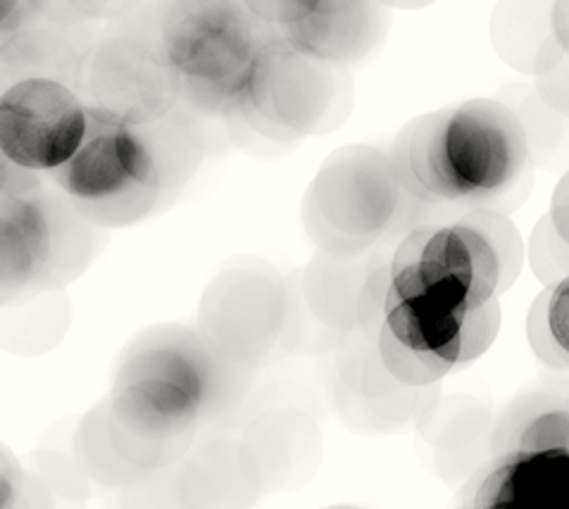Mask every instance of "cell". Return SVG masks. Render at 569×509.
I'll use <instances>...</instances> for the list:
<instances>
[{
	"instance_id": "6da1fadb",
	"label": "cell",
	"mask_w": 569,
	"mask_h": 509,
	"mask_svg": "<svg viewBox=\"0 0 569 509\" xmlns=\"http://www.w3.org/2000/svg\"><path fill=\"white\" fill-rule=\"evenodd\" d=\"M233 365L200 331L158 327L131 343L117 367L108 410L148 443L187 448L198 423L231 393Z\"/></svg>"
},
{
	"instance_id": "7a4b0ae2",
	"label": "cell",
	"mask_w": 569,
	"mask_h": 509,
	"mask_svg": "<svg viewBox=\"0 0 569 509\" xmlns=\"http://www.w3.org/2000/svg\"><path fill=\"white\" fill-rule=\"evenodd\" d=\"M525 258V241L510 219L475 208L453 224L429 222L400 236L391 252V291L477 310L510 291Z\"/></svg>"
},
{
	"instance_id": "3957f363",
	"label": "cell",
	"mask_w": 569,
	"mask_h": 509,
	"mask_svg": "<svg viewBox=\"0 0 569 509\" xmlns=\"http://www.w3.org/2000/svg\"><path fill=\"white\" fill-rule=\"evenodd\" d=\"M431 208L400 189L387 150L356 143L333 150L317 169L303 222L320 250L360 255L429 224Z\"/></svg>"
},
{
	"instance_id": "277c9868",
	"label": "cell",
	"mask_w": 569,
	"mask_h": 509,
	"mask_svg": "<svg viewBox=\"0 0 569 509\" xmlns=\"http://www.w3.org/2000/svg\"><path fill=\"white\" fill-rule=\"evenodd\" d=\"M160 41L179 96L208 114L243 112L262 37L241 0H174Z\"/></svg>"
},
{
	"instance_id": "5b68a950",
	"label": "cell",
	"mask_w": 569,
	"mask_h": 509,
	"mask_svg": "<svg viewBox=\"0 0 569 509\" xmlns=\"http://www.w3.org/2000/svg\"><path fill=\"white\" fill-rule=\"evenodd\" d=\"M350 103L353 83L346 67L298 53L277 33L260 43L241 114L270 139L296 141L337 129Z\"/></svg>"
},
{
	"instance_id": "8992f818",
	"label": "cell",
	"mask_w": 569,
	"mask_h": 509,
	"mask_svg": "<svg viewBox=\"0 0 569 509\" xmlns=\"http://www.w3.org/2000/svg\"><path fill=\"white\" fill-rule=\"evenodd\" d=\"M53 181L83 210L110 222L112 210H124V222L143 217L164 186L153 143L139 129L106 108L89 110V131Z\"/></svg>"
},
{
	"instance_id": "52a82bcc",
	"label": "cell",
	"mask_w": 569,
	"mask_h": 509,
	"mask_svg": "<svg viewBox=\"0 0 569 509\" xmlns=\"http://www.w3.org/2000/svg\"><path fill=\"white\" fill-rule=\"evenodd\" d=\"M441 148L458 202L472 206L506 196L531 164L520 120L498 98L448 108Z\"/></svg>"
},
{
	"instance_id": "ba28073f",
	"label": "cell",
	"mask_w": 569,
	"mask_h": 509,
	"mask_svg": "<svg viewBox=\"0 0 569 509\" xmlns=\"http://www.w3.org/2000/svg\"><path fill=\"white\" fill-rule=\"evenodd\" d=\"M289 291L270 267H233L217 277L200 302V336L224 360L250 367L287 329Z\"/></svg>"
},
{
	"instance_id": "9c48e42d",
	"label": "cell",
	"mask_w": 569,
	"mask_h": 509,
	"mask_svg": "<svg viewBox=\"0 0 569 509\" xmlns=\"http://www.w3.org/2000/svg\"><path fill=\"white\" fill-rule=\"evenodd\" d=\"M89 131V108L67 83L27 77L0 93V150L27 172L53 174Z\"/></svg>"
},
{
	"instance_id": "30bf717a",
	"label": "cell",
	"mask_w": 569,
	"mask_h": 509,
	"mask_svg": "<svg viewBox=\"0 0 569 509\" xmlns=\"http://www.w3.org/2000/svg\"><path fill=\"white\" fill-rule=\"evenodd\" d=\"M465 312L425 293L396 296L389 288L387 310L377 333L383 369L406 388L437 386L460 367Z\"/></svg>"
},
{
	"instance_id": "8fae6325",
	"label": "cell",
	"mask_w": 569,
	"mask_h": 509,
	"mask_svg": "<svg viewBox=\"0 0 569 509\" xmlns=\"http://www.w3.org/2000/svg\"><path fill=\"white\" fill-rule=\"evenodd\" d=\"M274 27L298 53L348 67L387 37L389 17L377 0H281Z\"/></svg>"
},
{
	"instance_id": "7c38bea8",
	"label": "cell",
	"mask_w": 569,
	"mask_h": 509,
	"mask_svg": "<svg viewBox=\"0 0 569 509\" xmlns=\"http://www.w3.org/2000/svg\"><path fill=\"white\" fill-rule=\"evenodd\" d=\"M183 509H250L260 498L262 477L253 450L237 440H212L177 471Z\"/></svg>"
},
{
	"instance_id": "4fadbf2b",
	"label": "cell",
	"mask_w": 569,
	"mask_h": 509,
	"mask_svg": "<svg viewBox=\"0 0 569 509\" xmlns=\"http://www.w3.org/2000/svg\"><path fill=\"white\" fill-rule=\"evenodd\" d=\"M81 460L91 477L106 486H133L150 473L170 467L183 448L148 443L124 431L108 410V402L93 410L79 433Z\"/></svg>"
},
{
	"instance_id": "5bb4252c",
	"label": "cell",
	"mask_w": 569,
	"mask_h": 509,
	"mask_svg": "<svg viewBox=\"0 0 569 509\" xmlns=\"http://www.w3.org/2000/svg\"><path fill=\"white\" fill-rule=\"evenodd\" d=\"M56 255V231L37 193L0 198V296L33 286Z\"/></svg>"
},
{
	"instance_id": "9a60e30c",
	"label": "cell",
	"mask_w": 569,
	"mask_h": 509,
	"mask_svg": "<svg viewBox=\"0 0 569 509\" xmlns=\"http://www.w3.org/2000/svg\"><path fill=\"white\" fill-rule=\"evenodd\" d=\"M489 37L500 62L531 79L567 56L553 31V0H498Z\"/></svg>"
},
{
	"instance_id": "2e32d148",
	"label": "cell",
	"mask_w": 569,
	"mask_h": 509,
	"mask_svg": "<svg viewBox=\"0 0 569 509\" xmlns=\"http://www.w3.org/2000/svg\"><path fill=\"white\" fill-rule=\"evenodd\" d=\"M448 108L415 117L398 131L389 150L396 179L410 198L427 206H450L458 202L443 162V122Z\"/></svg>"
},
{
	"instance_id": "e0dca14e",
	"label": "cell",
	"mask_w": 569,
	"mask_h": 509,
	"mask_svg": "<svg viewBox=\"0 0 569 509\" xmlns=\"http://www.w3.org/2000/svg\"><path fill=\"white\" fill-rule=\"evenodd\" d=\"M379 255H333L317 250L303 275V298L312 317L333 331H358V300Z\"/></svg>"
},
{
	"instance_id": "ac0fdd59",
	"label": "cell",
	"mask_w": 569,
	"mask_h": 509,
	"mask_svg": "<svg viewBox=\"0 0 569 509\" xmlns=\"http://www.w3.org/2000/svg\"><path fill=\"white\" fill-rule=\"evenodd\" d=\"M569 455V398L527 393L517 398L500 419L493 455Z\"/></svg>"
},
{
	"instance_id": "d6986e66",
	"label": "cell",
	"mask_w": 569,
	"mask_h": 509,
	"mask_svg": "<svg viewBox=\"0 0 569 509\" xmlns=\"http://www.w3.org/2000/svg\"><path fill=\"white\" fill-rule=\"evenodd\" d=\"M500 96H503L498 98L500 103H506L515 112L517 120H520L529 148V160L533 164H541L550 156H556L569 136L567 117H560L548 106H543L531 83L525 81L506 83L500 89Z\"/></svg>"
},
{
	"instance_id": "ffe728a7",
	"label": "cell",
	"mask_w": 569,
	"mask_h": 509,
	"mask_svg": "<svg viewBox=\"0 0 569 509\" xmlns=\"http://www.w3.org/2000/svg\"><path fill=\"white\" fill-rule=\"evenodd\" d=\"M520 471L522 452L496 457L475 488L470 509H525Z\"/></svg>"
},
{
	"instance_id": "44dd1931",
	"label": "cell",
	"mask_w": 569,
	"mask_h": 509,
	"mask_svg": "<svg viewBox=\"0 0 569 509\" xmlns=\"http://www.w3.org/2000/svg\"><path fill=\"white\" fill-rule=\"evenodd\" d=\"M527 262L531 267V275L543 288H553L569 277V243L556 231L548 214H543L537 227L531 229Z\"/></svg>"
},
{
	"instance_id": "7402d4cb",
	"label": "cell",
	"mask_w": 569,
	"mask_h": 509,
	"mask_svg": "<svg viewBox=\"0 0 569 509\" xmlns=\"http://www.w3.org/2000/svg\"><path fill=\"white\" fill-rule=\"evenodd\" d=\"M500 331V305L498 298L481 305L477 310L465 312L460 333V367L472 365L487 352Z\"/></svg>"
},
{
	"instance_id": "603a6c76",
	"label": "cell",
	"mask_w": 569,
	"mask_h": 509,
	"mask_svg": "<svg viewBox=\"0 0 569 509\" xmlns=\"http://www.w3.org/2000/svg\"><path fill=\"white\" fill-rule=\"evenodd\" d=\"M546 300H548V288H543V291L533 298L527 321H525V333H527V341H529L533 355L539 358V362H543L546 367L556 369V371H565V369H569V358L560 350L553 333H550V329H548Z\"/></svg>"
},
{
	"instance_id": "cb8c5ba5",
	"label": "cell",
	"mask_w": 569,
	"mask_h": 509,
	"mask_svg": "<svg viewBox=\"0 0 569 509\" xmlns=\"http://www.w3.org/2000/svg\"><path fill=\"white\" fill-rule=\"evenodd\" d=\"M531 87L543 106L569 120V56H565L550 70L533 77Z\"/></svg>"
},
{
	"instance_id": "d4e9b609",
	"label": "cell",
	"mask_w": 569,
	"mask_h": 509,
	"mask_svg": "<svg viewBox=\"0 0 569 509\" xmlns=\"http://www.w3.org/2000/svg\"><path fill=\"white\" fill-rule=\"evenodd\" d=\"M546 319L556 343L569 358V277L556 283L553 288H548Z\"/></svg>"
},
{
	"instance_id": "484cf974",
	"label": "cell",
	"mask_w": 569,
	"mask_h": 509,
	"mask_svg": "<svg viewBox=\"0 0 569 509\" xmlns=\"http://www.w3.org/2000/svg\"><path fill=\"white\" fill-rule=\"evenodd\" d=\"M24 471L17 457L0 443V509H17L24 490Z\"/></svg>"
},
{
	"instance_id": "4316f807",
	"label": "cell",
	"mask_w": 569,
	"mask_h": 509,
	"mask_svg": "<svg viewBox=\"0 0 569 509\" xmlns=\"http://www.w3.org/2000/svg\"><path fill=\"white\" fill-rule=\"evenodd\" d=\"M39 191V174L27 172L0 150V198L31 196Z\"/></svg>"
},
{
	"instance_id": "83f0119b",
	"label": "cell",
	"mask_w": 569,
	"mask_h": 509,
	"mask_svg": "<svg viewBox=\"0 0 569 509\" xmlns=\"http://www.w3.org/2000/svg\"><path fill=\"white\" fill-rule=\"evenodd\" d=\"M548 217L556 231L569 243V169L558 179L553 196H550Z\"/></svg>"
},
{
	"instance_id": "f1b7e54d",
	"label": "cell",
	"mask_w": 569,
	"mask_h": 509,
	"mask_svg": "<svg viewBox=\"0 0 569 509\" xmlns=\"http://www.w3.org/2000/svg\"><path fill=\"white\" fill-rule=\"evenodd\" d=\"M553 31L560 48L569 56V0H553Z\"/></svg>"
},
{
	"instance_id": "f546056e",
	"label": "cell",
	"mask_w": 569,
	"mask_h": 509,
	"mask_svg": "<svg viewBox=\"0 0 569 509\" xmlns=\"http://www.w3.org/2000/svg\"><path fill=\"white\" fill-rule=\"evenodd\" d=\"M241 3L248 8L250 14L256 17V20H262V22L274 27L281 0H241Z\"/></svg>"
},
{
	"instance_id": "4dcf8cb0",
	"label": "cell",
	"mask_w": 569,
	"mask_h": 509,
	"mask_svg": "<svg viewBox=\"0 0 569 509\" xmlns=\"http://www.w3.org/2000/svg\"><path fill=\"white\" fill-rule=\"evenodd\" d=\"M17 509H53V507H50L46 490L24 481V490H22L20 502H17Z\"/></svg>"
},
{
	"instance_id": "1f68e13d",
	"label": "cell",
	"mask_w": 569,
	"mask_h": 509,
	"mask_svg": "<svg viewBox=\"0 0 569 509\" xmlns=\"http://www.w3.org/2000/svg\"><path fill=\"white\" fill-rule=\"evenodd\" d=\"M22 0H0V29H10L20 17Z\"/></svg>"
},
{
	"instance_id": "d6a6232c",
	"label": "cell",
	"mask_w": 569,
	"mask_h": 509,
	"mask_svg": "<svg viewBox=\"0 0 569 509\" xmlns=\"http://www.w3.org/2000/svg\"><path fill=\"white\" fill-rule=\"evenodd\" d=\"M383 8H396V10H422L429 8L433 0H377Z\"/></svg>"
},
{
	"instance_id": "836d02e7",
	"label": "cell",
	"mask_w": 569,
	"mask_h": 509,
	"mask_svg": "<svg viewBox=\"0 0 569 509\" xmlns=\"http://www.w3.org/2000/svg\"><path fill=\"white\" fill-rule=\"evenodd\" d=\"M327 509H360V507H353V505H337V507H327Z\"/></svg>"
}]
</instances>
